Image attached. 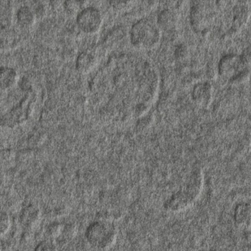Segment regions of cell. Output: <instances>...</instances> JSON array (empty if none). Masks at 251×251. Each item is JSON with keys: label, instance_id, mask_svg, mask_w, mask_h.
Returning <instances> with one entry per match:
<instances>
[{"label": "cell", "instance_id": "cell-1", "mask_svg": "<svg viewBox=\"0 0 251 251\" xmlns=\"http://www.w3.org/2000/svg\"><path fill=\"white\" fill-rule=\"evenodd\" d=\"M116 225L110 220L101 218L91 223L85 233L90 246L99 251H105L114 244L117 238Z\"/></svg>", "mask_w": 251, "mask_h": 251}, {"label": "cell", "instance_id": "cell-2", "mask_svg": "<svg viewBox=\"0 0 251 251\" xmlns=\"http://www.w3.org/2000/svg\"><path fill=\"white\" fill-rule=\"evenodd\" d=\"M219 7L218 2H198L191 11L192 24L195 29L199 32H204L209 29L215 22Z\"/></svg>", "mask_w": 251, "mask_h": 251}, {"label": "cell", "instance_id": "cell-3", "mask_svg": "<svg viewBox=\"0 0 251 251\" xmlns=\"http://www.w3.org/2000/svg\"><path fill=\"white\" fill-rule=\"evenodd\" d=\"M248 68L249 66H246L240 55L228 53L220 59L217 70L220 76L229 81Z\"/></svg>", "mask_w": 251, "mask_h": 251}, {"label": "cell", "instance_id": "cell-4", "mask_svg": "<svg viewBox=\"0 0 251 251\" xmlns=\"http://www.w3.org/2000/svg\"><path fill=\"white\" fill-rule=\"evenodd\" d=\"M158 29L150 21L143 20L136 23L132 29V40L137 45L150 47L158 39Z\"/></svg>", "mask_w": 251, "mask_h": 251}, {"label": "cell", "instance_id": "cell-5", "mask_svg": "<svg viewBox=\"0 0 251 251\" xmlns=\"http://www.w3.org/2000/svg\"><path fill=\"white\" fill-rule=\"evenodd\" d=\"M203 185V174L201 171H195L189 177L181 191L187 196L190 202L193 203L201 193Z\"/></svg>", "mask_w": 251, "mask_h": 251}, {"label": "cell", "instance_id": "cell-6", "mask_svg": "<svg viewBox=\"0 0 251 251\" xmlns=\"http://www.w3.org/2000/svg\"><path fill=\"white\" fill-rule=\"evenodd\" d=\"M251 10L249 6L246 4H240L234 8L232 22L230 32L235 34L244 29L250 21Z\"/></svg>", "mask_w": 251, "mask_h": 251}, {"label": "cell", "instance_id": "cell-7", "mask_svg": "<svg viewBox=\"0 0 251 251\" xmlns=\"http://www.w3.org/2000/svg\"><path fill=\"white\" fill-rule=\"evenodd\" d=\"M193 100L199 106L208 107L213 100L214 87L209 82H202L193 88Z\"/></svg>", "mask_w": 251, "mask_h": 251}, {"label": "cell", "instance_id": "cell-8", "mask_svg": "<svg viewBox=\"0 0 251 251\" xmlns=\"http://www.w3.org/2000/svg\"><path fill=\"white\" fill-rule=\"evenodd\" d=\"M78 22H79L83 30L94 32L101 25V16L97 9H86L78 16Z\"/></svg>", "mask_w": 251, "mask_h": 251}, {"label": "cell", "instance_id": "cell-9", "mask_svg": "<svg viewBox=\"0 0 251 251\" xmlns=\"http://www.w3.org/2000/svg\"><path fill=\"white\" fill-rule=\"evenodd\" d=\"M19 77L17 72L11 68L0 69V101L10 89L17 84Z\"/></svg>", "mask_w": 251, "mask_h": 251}, {"label": "cell", "instance_id": "cell-10", "mask_svg": "<svg viewBox=\"0 0 251 251\" xmlns=\"http://www.w3.org/2000/svg\"><path fill=\"white\" fill-rule=\"evenodd\" d=\"M234 223L241 229H249L251 227V204L239 203L234 209Z\"/></svg>", "mask_w": 251, "mask_h": 251}, {"label": "cell", "instance_id": "cell-11", "mask_svg": "<svg viewBox=\"0 0 251 251\" xmlns=\"http://www.w3.org/2000/svg\"><path fill=\"white\" fill-rule=\"evenodd\" d=\"M41 219V211L35 204L26 206L22 209L20 215V222L26 228H32Z\"/></svg>", "mask_w": 251, "mask_h": 251}, {"label": "cell", "instance_id": "cell-12", "mask_svg": "<svg viewBox=\"0 0 251 251\" xmlns=\"http://www.w3.org/2000/svg\"><path fill=\"white\" fill-rule=\"evenodd\" d=\"M193 203L187 198V196L180 190L174 193L167 200L165 208L170 212H180L190 207Z\"/></svg>", "mask_w": 251, "mask_h": 251}, {"label": "cell", "instance_id": "cell-13", "mask_svg": "<svg viewBox=\"0 0 251 251\" xmlns=\"http://www.w3.org/2000/svg\"><path fill=\"white\" fill-rule=\"evenodd\" d=\"M35 21V15L28 7H22L17 13V22L22 27H30Z\"/></svg>", "mask_w": 251, "mask_h": 251}, {"label": "cell", "instance_id": "cell-14", "mask_svg": "<svg viewBox=\"0 0 251 251\" xmlns=\"http://www.w3.org/2000/svg\"><path fill=\"white\" fill-rule=\"evenodd\" d=\"M11 227V219L10 215L0 209V237L5 235Z\"/></svg>", "mask_w": 251, "mask_h": 251}, {"label": "cell", "instance_id": "cell-15", "mask_svg": "<svg viewBox=\"0 0 251 251\" xmlns=\"http://www.w3.org/2000/svg\"><path fill=\"white\" fill-rule=\"evenodd\" d=\"M63 225L59 223H53L47 228V234L51 239H58L61 234Z\"/></svg>", "mask_w": 251, "mask_h": 251}, {"label": "cell", "instance_id": "cell-16", "mask_svg": "<svg viewBox=\"0 0 251 251\" xmlns=\"http://www.w3.org/2000/svg\"><path fill=\"white\" fill-rule=\"evenodd\" d=\"M75 234H76L75 226H74L72 224H66L63 226V230L59 238H62V240L67 242L72 240L75 237Z\"/></svg>", "mask_w": 251, "mask_h": 251}, {"label": "cell", "instance_id": "cell-17", "mask_svg": "<svg viewBox=\"0 0 251 251\" xmlns=\"http://www.w3.org/2000/svg\"><path fill=\"white\" fill-rule=\"evenodd\" d=\"M250 69H249V68H248V69H245L243 72H242L241 73L237 75L235 78L229 81V83L232 84V85H241V84L248 82L249 79H250Z\"/></svg>", "mask_w": 251, "mask_h": 251}, {"label": "cell", "instance_id": "cell-18", "mask_svg": "<svg viewBox=\"0 0 251 251\" xmlns=\"http://www.w3.org/2000/svg\"><path fill=\"white\" fill-rule=\"evenodd\" d=\"M34 251H58L57 246L51 240H44L38 243Z\"/></svg>", "mask_w": 251, "mask_h": 251}, {"label": "cell", "instance_id": "cell-19", "mask_svg": "<svg viewBox=\"0 0 251 251\" xmlns=\"http://www.w3.org/2000/svg\"><path fill=\"white\" fill-rule=\"evenodd\" d=\"M242 58H243V61L246 63V66H251V43L243 50V53L241 55Z\"/></svg>", "mask_w": 251, "mask_h": 251}, {"label": "cell", "instance_id": "cell-20", "mask_svg": "<svg viewBox=\"0 0 251 251\" xmlns=\"http://www.w3.org/2000/svg\"><path fill=\"white\" fill-rule=\"evenodd\" d=\"M80 59V65L83 67L85 66V69H86L87 67H89L90 65L91 64V57L88 55H85L82 58Z\"/></svg>", "mask_w": 251, "mask_h": 251}, {"label": "cell", "instance_id": "cell-21", "mask_svg": "<svg viewBox=\"0 0 251 251\" xmlns=\"http://www.w3.org/2000/svg\"><path fill=\"white\" fill-rule=\"evenodd\" d=\"M0 251H1V244H0Z\"/></svg>", "mask_w": 251, "mask_h": 251}, {"label": "cell", "instance_id": "cell-22", "mask_svg": "<svg viewBox=\"0 0 251 251\" xmlns=\"http://www.w3.org/2000/svg\"></svg>", "mask_w": 251, "mask_h": 251}]
</instances>
